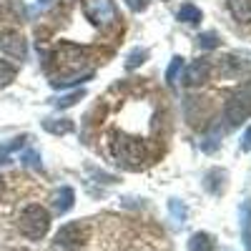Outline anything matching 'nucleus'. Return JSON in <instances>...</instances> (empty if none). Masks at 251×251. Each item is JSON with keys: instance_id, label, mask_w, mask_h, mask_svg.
<instances>
[{"instance_id": "f257e3e1", "label": "nucleus", "mask_w": 251, "mask_h": 251, "mask_svg": "<svg viewBox=\"0 0 251 251\" xmlns=\"http://www.w3.org/2000/svg\"><path fill=\"white\" fill-rule=\"evenodd\" d=\"M108 153L113 156L116 163L126 166V169H143L151 161V151L146 141L131 138L123 133H111L108 136Z\"/></svg>"}, {"instance_id": "f03ea898", "label": "nucleus", "mask_w": 251, "mask_h": 251, "mask_svg": "<svg viewBox=\"0 0 251 251\" xmlns=\"http://www.w3.org/2000/svg\"><path fill=\"white\" fill-rule=\"evenodd\" d=\"M55 60H58V68L71 75L66 80H60V83H53V88H63V86H73V83H80L83 78H88V75H80L83 73H91V58L88 53L83 50L80 46H73V43H63L58 50H55Z\"/></svg>"}, {"instance_id": "7ed1b4c3", "label": "nucleus", "mask_w": 251, "mask_h": 251, "mask_svg": "<svg viewBox=\"0 0 251 251\" xmlns=\"http://www.w3.org/2000/svg\"><path fill=\"white\" fill-rule=\"evenodd\" d=\"M18 228H20V234H23L25 239L38 241V239H43L48 234L50 214L40 203H28L23 211H20V216H18Z\"/></svg>"}, {"instance_id": "20e7f679", "label": "nucleus", "mask_w": 251, "mask_h": 251, "mask_svg": "<svg viewBox=\"0 0 251 251\" xmlns=\"http://www.w3.org/2000/svg\"><path fill=\"white\" fill-rule=\"evenodd\" d=\"M83 13H86V18L91 23H96L100 28H108L118 20L113 0H86V3H83Z\"/></svg>"}, {"instance_id": "39448f33", "label": "nucleus", "mask_w": 251, "mask_h": 251, "mask_svg": "<svg viewBox=\"0 0 251 251\" xmlns=\"http://www.w3.org/2000/svg\"><path fill=\"white\" fill-rule=\"evenodd\" d=\"M0 50L8 53L15 60H23L28 55V46H25V38L20 35L18 30L8 28V30H0Z\"/></svg>"}, {"instance_id": "423d86ee", "label": "nucleus", "mask_w": 251, "mask_h": 251, "mask_svg": "<svg viewBox=\"0 0 251 251\" xmlns=\"http://www.w3.org/2000/svg\"><path fill=\"white\" fill-rule=\"evenodd\" d=\"M88 236V226L83 221H71L55 234V244L58 246H80Z\"/></svg>"}, {"instance_id": "0eeeda50", "label": "nucleus", "mask_w": 251, "mask_h": 251, "mask_svg": "<svg viewBox=\"0 0 251 251\" xmlns=\"http://www.w3.org/2000/svg\"><path fill=\"white\" fill-rule=\"evenodd\" d=\"M251 116V98L249 96H234L226 100V118L231 126H239Z\"/></svg>"}, {"instance_id": "6e6552de", "label": "nucleus", "mask_w": 251, "mask_h": 251, "mask_svg": "<svg viewBox=\"0 0 251 251\" xmlns=\"http://www.w3.org/2000/svg\"><path fill=\"white\" fill-rule=\"evenodd\" d=\"M206 78H208V63L206 60H196V63H191V66L186 68L183 83L186 86H199V83H203Z\"/></svg>"}, {"instance_id": "1a4fd4ad", "label": "nucleus", "mask_w": 251, "mask_h": 251, "mask_svg": "<svg viewBox=\"0 0 251 251\" xmlns=\"http://www.w3.org/2000/svg\"><path fill=\"white\" fill-rule=\"evenodd\" d=\"M73 201H75V194H73V188L71 186H63L60 191L53 194V208L58 214H66L73 208Z\"/></svg>"}, {"instance_id": "9d476101", "label": "nucleus", "mask_w": 251, "mask_h": 251, "mask_svg": "<svg viewBox=\"0 0 251 251\" xmlns=\"http://www.w3.org/2000/svg\"><path fill=\"white\" fill-rule=\"evenodd\" d=\"M228 10L239 23H251V0H228Z\"/></svg>"}, {"instance_id": "9b49d317", "label": "nucleus", "mask_w": 251, "mask_h": 251, "mask_svg": "<svg viewBox=\"0 0 251 251\" xmlns=\"http://www.w3.org/2000/svg\"><path fill=\"white\" fill-rule=\"evenodd\" d=\"M239 219H241V236H244L246 251H251V201H244Z\"/></svg>"}, {"instance_id": "f8f14e48", "label": "nucleus", "mask_w": 251, "mask_h": 251, "mask_svg": "<svg viewBox=\"0 0 251 251\" xmlns=\"http://www.w3.org/2000/svg\"><path fill=\"white\" fill-rule=\"evenodd\" d=\"M214 249H216V244H214L211 234L199 231V234H194L191 239H188V251H214Z\"/></svg>"}, {"instance_id": "ddd939ff", "label": "nucleus", "mask_w": 251, "mask_h": 251, "mask_svg": "<svg viewBox=\"0 0 251 251\" xmlns=\"http://www.w3.org/2000/svg\"><path fill=\"white\" fill-rule=\"evenodd\" d=\"M178 20H183V23H188V25H194V23H199V20H201V10L196 5H191V3H186L178 10Z\"/></svg>"}, {"instance_id": "4468645a", "label": "nucleus", "mask_w": 251, "mask_h": 251, "mask_svg": "<svg viewBox=\"0 0 251 251\" xmlns=\"http://www.w3.org/2000/svg\"><path fill=\"white\" fill-rule=\"evenodd\" d=\"M15 75H18L15 66H10L8 60H0V88H5V86H10V83L15 80Z\"/></svg>"}, {"instance_id": "2eb2a0df", "label": "nucleus", "mask_w": 251, "mask_h": 251, "mask_svg": "<svg viewBox=\"0 0 251 251\" xmlns=\"http://www.w3.org/2000/svg\"><path fill=\"white\" fill-rule=\"evenodd\" d=\"M181 68H183V58H181V55H176V58L171 60L169 71H166V83H169V86H174V83H176V78H178Z\"/></svg>"}, {"instance_id": "dca6fc26", "label": "nucleus", "mask_w": 251, "mask_h": 251, "mask_svg": "<svg viewBox=\"0 0 251 251\" xmlns=\"http://www.w3.org/2000/svg\"><path fill=\"white\" fill-rule=\"evenodd\" d=\"M216 178H226V174L221 176L219 169H214V171H208V174H206V188H208L211 194H221V188H224V186H219Z\"/></svg>"}, {"instance_id": "f3484780", "label": "nucleus", "mask_w": 251, "mask_h": 251, "mask_svg": "<svg viewBox=\"0 0 251 251\" xmlns=\"http://www.w3.org/2000/svg\"><path fill=\"white\" fill-rule=\"evenodd\" d=\"M169 211H171V216H174L178 224L186 221V214H188V211H186V206H183L178 199H171V201H169Z\"/></svg>"}, {"instance_id": "a211bd4d", "label": "nucleus", "mask_w": 251, "mask_h": 251, "mask_svg": "<svg viewBox=\"0 0 251 251\" xmlns=\"http://www.w3.org/2000/svg\"><path fill=\"white\" fill-rule=\"evenodd\" d=\"M43 126H46V131H50V133H55V136H58V133H71V131H73V123H71V121H60V123L46 121Z\"/></svg>"}, {"instance_id": "6ab92c4d", "label": "nucleus", "mask_w": 251, "mask_h": 251, "mask_svg": "<svg viewBox=\"0 0 251 251\" xmlns=\"http://www.w3.org/2000/svg\"><path fill=\"white\" fill-rule=\"evenodd\" d=\"M196 40H199V46H201V48H216V46H219L216 33H203V35H199Z\"/></svg>"}, {"instance_id": "aec40b11", "label": "nucleus", "mask_w": 251, "mask_h": 251, "mask_svg": "<svg viewBox=\"0 0 251 251\" xmlns=\"http://www.w3.org/2000/svg\"><path fill=\"white\" fill-rule=\"evenodd\" d=\"M143 60H146V50H133L128 55V60H126V68H138Z\"/></svg>"}, {"instance_id": "412c9836", "label": "nucleus", "mask_w": 251, "mask_h": 251, "mask_svg": "<svg viewBox=\"0 0 251 251\" xmlns=\"http://www.w3.org/2000/svg\"><path fill=\"white\" fill-rule=\"evenodd\" d=\"M80 98H83V91H75V93H71V96H66V98H60L55 106H58V108H68V106H73V103L80 100Z\"/></svg>"}, {"instance_id": "4be33fe9", "label": "nucleus", "mask_w": 251, "mask_h": 251, "mask_svg": "<svg viewBox=\"0 0 251 251\" xmlns=\"http://www.w3.org/2000/svg\"><path fill=\"white\" fill-rule=\"evenodd\" d=\"M123 3L128 5L133 13H141V10H146V8H149V3H151V0H123Z\"/></svg>"}, {"instance_id": "5701e85b", "label": "nucleus", "mask_w": 251, "mask_h": 251, "mask_svg": "<svg viewBox=\"0 0 251 251\" xmlns=\"http://www.w3.org/2000/svg\"><path fill=\"white\" fill-rule=\"evenodd\" d=\"M23 163H28V166H40V156H38L35 151H25V153H23Z\"/></svg>"}, {"instance_id": "b1692460", "label": "nucleus", "mask_w": 251, "mask_h": 251, "mask_svg": "<svg viewBox=\"0 0 251 251\" xmlns=\"http://www.w3.org/2000/svg\"><path fill=\"white\" fill-rule=\"evenodd\" d=\"M241 149H244V151H251V126H249L246 133H244V143H241Z\"/></svg>"}, {"instance_id": "393cba45", "label": "nucleus", "mask_w": 251, "mask_h": 251, "mask_svg": "<svg viewBox=\"0 0 251 251\" xmlns=\"http://www.w3.org/2000/svg\"><path fill=\"white\" fill-rule=\"evenodd\" d=\"M0 196H3V178H0Z\"/></svg>"}, {"instance_id": "a878e982", "label": "nucleus", "mask_w": 251, "mask_h": 251, "mask_svg": "<svg viewBox=\"0 0 251 251\" xmlns=\"http://www.w3.org/2000/svg\"><path fill=\"white\" fill-rule=\"evenodd\" d=\"M13 251H28V249H13Z\"/></svg>"}]
</instances>
